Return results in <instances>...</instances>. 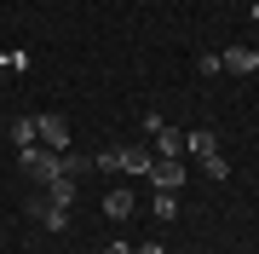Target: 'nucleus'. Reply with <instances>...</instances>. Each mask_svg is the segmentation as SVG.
Returning <instances> with one entry per match:
<instances>
[{
    "mask_svg": "<svg viewBox=\"0 0 259 254\" xmlns=\"http://www.w3.org/2000/svg\"><path fill=\"white\" fill-rule=\"evenodd\" d=\"M18 168H23V173H35L40 185H47V179H58V173H64V151H47V144H23V151H18Z\"/></svg>",
    "mask_w": 259,
    "mask_h": 254,
    "instance_id": "f257e3e1",
    "label": "nucleus"
},
{
    "mask_svg": "<svg viewBox=\"0 0 259 254\" xmlns=\"http://www.w3.org/2000/svg\"><path fill=\"white\" fill-rule=\"evenodd\" d=\"M35 139L40 144H47V151H69V122H64V116H35Z\"/></svg>",
    "mask_w": 259,
    "mask_h": 254,
    "instance_id": "f03ea898",
    "label": "nucleus"
},
{
    "mask_svg": "<svg viewBox=\"0 0 259 254\" xmlns=\"http://www.w3.org/2000/svg\"><path fill=\"white\" fill-rule=\"evenodd\" d=\"M150 139H156V156H167V162H185V133H179V127H156V133H150Z\"/></svg>",
    "mask_w": 259,
    "mask_h": 254,
    "instance_id": "7ed1b4c3",
    "label": "nucleus"
},
{
    "mask_svg": "<svg viewBox=\"0 0 259 254\" xmlns=\"http://www.w3.org/2000/svg\"><path fill=\"white\" fill-rule=\"evenodd\" d=\"M150 185H156V191H179V185H185V162L156 156V168H150Z\"/></svg>",
    "mask_w": 259,
    "mask_h": 254,
    "instance_id": "20e7f679",
    "label": "nucleus"
},
{
    "mask_svg": "<svg viewBox=\"0 0 259 254\" xmlns=\"http://www.w3.org/2000/svg\"><path fill=\"white\" fill-rule=\"evenodd\" d=\"M185 151H190L196 162L219 156V133H213V127H190V133H185Z\"/></svg>",
    "mask_w": 259,
    "mask_h": 254,
    "instance_id": "39448f33",
    "label": "nucleus"
},
{
    "mask_svg": "<svg viewBox=\"0 0 259 254\" xmlns=\"http://www.w3.org/2000/svg\"><path fill=\"white\" fill-rule=\"evenodd\" d=\"M219 64L231 69V76H253L259 69V47H231V52H219Z\"/></svg>",
    "mask_w": 259,
    "mask_h": 254,
    "instance_id": "423d86ee",
    "label": "nucleus"
},
{
    "mask_svg": "<svg viewBox=\"0 0 259 254\" xmlns=\"http://www.w3.org/2000/svg\"><path fill=\"white\" fill-rule=\"evenodd\" d=\"M121 168H127V173H144V179H150V168H156V156H150L144 144H121Z\"/></svg>",
    "mask_w": 259,
    "mask_h": 254,
    "instance_id": "0eeeda50",
    "label": "nucleus"
},
{
    "mask_svg": "<svg viewBox=\"0 0 259 254\" xmlns=\"http://www.w3.org/2000/svg\"><path fill=\"white\" fill-rule=\"evenodd\" d=\"M47 202H52V208H69V202H75V173L47 179Z\"/></svg>",
    "mask_w": 259,
    "mask_h": 254,
    "instance_id": "6e6552de",
    "label": "nucleus"
},
{
    "mask_svg": "<svg viewBox=\"0 0 259 254\" xmlns=\"http://www.w3.org/2000/svg\"><path fill=\"white\" fill-rule=\"evenodd\" d=\"M35 220H40V226H47V231H64V226H69V208H52V202H35Z\"/></svg>",
    "mask_w": 259,
    "mask_h": 254,
    "instance_id": "1a4fd4ad",
    "label": "nucleus"
},
{
    "mask_svg": "<svg viewBox=\"0 0 259 254\" xmlns=\"http://www.w3.org/2000/svg\"><path fill=\"white\" fill-rule=\"evenodd\" d=\"M104 214H110V220H127V214H133V191H121V185H115L110 197H104Z\"/></svg>",
    "mask_w": 259,
    "mask_h": 254,
    "instance_id": "9d476101",
    "label": "nucleus"
},
{
    "mask_svg": "<svg viewBox=\"0 0 259 254\" xmlns=\"http://www.w3.org/2000/svg\"><path fill=\"white\" fill-rule=\"evenodd\" d=\"M12 144H18V151L23 144H40L35 139V116H18V122H12Z\"/></svg>",
    "mask_w": 259,
    "mask_h": 254,
    "instance_id": "9b49d317",
    "label": "nucleus"
},
{
    "mask_svg": "<svg viewBox=\"0 0 259 254\" xmlns=\"http://www.w3.org/2000/svg\"><path fill=\"white\" fill-rule=\"evenodd\" d=\"M156 220H179V191H156Z\"/></svg>",
    "mask_w": 259,
    "mask_h": 254,
    "instance_id": "f8f14e48",
    "label": "nucleus"
},
{
    "mask_svg": "<svg viewBox=\"0 0 259 254\" xmlns=\"http://www.w3.org/2000/svg\"><path fill=\"white\" fill-rule=\"evenodd\" d=\"M202 173H207V179H231V162H225V151H219V156H207V162H202Z\"/></svg>",
    "mask_w": 259,
    "mask_h": 254,
    "instance_id": "ddd939ff",
    "label": "nucleus"
},
{
    "mask_svg": "<svg viewBox=\"0 0 259 254\" xmlns=\"http://www.w3.org/2000/svg\"><path fill=\"white\" fill-rule=\"evenodd\" d=\"M93 168H104V173H110V168H121V144H110V151H98V156H93Z\"/></svg>",
    "mask_w": 259,
    "mask_h": 254,
    "instance_id": "4468645a",
    "label": "nucleus"
},
{
    "mask_svg": "<svg viewBox=\"0 0 259 254\" xmlns=\"http://www.w3.org/2000/svg\"><path fill=\"white\" fill-rule=\"evenodd\" d=\"M196 69H202V76H219L225 64H219V52H202V58H196Z\"/></svg>",
    "mask_w": 259,
    "mask_h": 254,
    "instance_id": "2eb2a0df",
    "label": "nucleus"
},
{
    "mask_svg": "<svg viewBox=\"0 0 259 254\" xmlns=\"http://www.w3.org/2000/svg\"><path fill=\"white\" fill-rule=\"evenodd\" d=\"M133 254H167L161 243H139V248H133Z\"/></svg>",
    "mask_w": 259,
    "mask_h": 254,
    "instance_id": "dca6fc26",
    "label": "nucleus"
},
{
    "mask_svg": "<svg viewBox=\"0 0 259 254\" xmlns=\"http://www.w3.org/2000/svg\"><path fill=\"white\" fill-rule=\"evenodd\" d=\"M104 254H133V248L127 243H104Z\"/></svg>",
    "mask_w": 259,
    "mask_h": 254,
    "instance_id": "f3484780",
    "label": "nucleus"
},
{
    "mask_svg": "<svg viewBox=\"0 0 259 254\" xmlns=\"http://www.w3.org/2000/svg\"><path fill=\"white\" fill-rule=\"evenodd\" d=\"M253 23H259V0H253Z\"/></svg>",
    "mask_w": 259,
    "mask_h": 254,
    "instance_id": "a211bd4d",
    "label": "nucleus"
}]
</instances>
